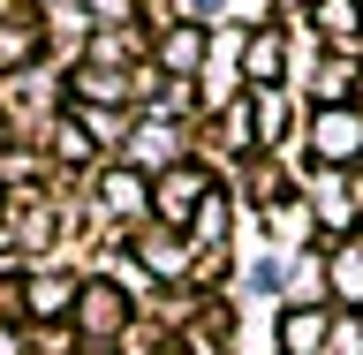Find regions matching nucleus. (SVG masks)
Listing matches in <instances>:
<instances>
[{
  "label": "nucleus",
  "mask_w": 363,
  "mask_h": 355,
  "mask_svg": "<svg viewBox=\"0 0 363 355\" xmlns=\"http://www.w3.org/2000/svg\"><path fill=\"white\" fill-rule=\"evenodd\" d=\"M197 61H204V30L189 23V30H174V38H167V68H197Z\"/></svg>",
  "instance_id": "1"
},
{
  "label": "nucleus",
  "mask_w": 363,
  "mask_h": 355,
  "mask_svg": "<svg viewBox=\"0 0 363 355\" xmlns=\"http://www.w3.org/2000/svg\"><path fill=\"white\" fill-rule=\"evenodd\" d=\"M280 348H288V355H303V348H318V317H303V310H288V317H280Z\"/></svg>",
  "instance_id": "2"
}]
</instances>
